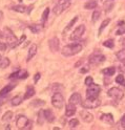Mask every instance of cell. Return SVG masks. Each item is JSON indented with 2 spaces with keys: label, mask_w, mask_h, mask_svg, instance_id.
<instances>
[{
  "label": "cell",
  "mask_w": 125,
  "mask_h": 130,
  "mask_svg": "<svg viewBox=\"0 0 125 130\" xmlns=\"http://www.w3.org/2000/svg\"><path fill=\"white\" fill-rule=\"evenodd\" d=\"M83 50V46L80 43H72L67 44L62 48V55L64 57H72L74 55H76L80 53Z\"/></svg>",
  "instance_id": "6da1fadb"
},
{
  "label": "cell",
  "mask_w": 125,
  "mask_h": 130,
  "mask_svg": "<svg viewBox=\"0 0 125 130\" xmlns=\"http://www.w3.org/2000/svg\"><path fill=\"white\" fill-rule=\"evenodd\" d=\"M3 35H4V39L7 41V43H9V45L11 46V47H16L18 45V40H17V38H16V36H15V34L12 31V29H10L9 27H4V29H3Z\"/></svg>",
  "instance_id": "7a4b0ae2"
},
{
  "label": "cell",
  "mask_w": 125,
  "mask_h": 130,
  "mask_svg": "<svg viewBox=\"0 0 125 130\" xmlns=\"http://www.w3.org/2000/svg\"><path fill=\"white\" fill-rule=\"evenodd\" d=\"M71 0H58V2L54 6L53 12L55 15H60L62 12H64L66 9H68L71 5Z\"/></svg>",
  "instance_id": "3957f363"
},
{
  "label": "cell",
  "mask_w": 125,
  "mask_h": 130,
  "mask_svg": "<svg viewBox=\"0 0 125 130\" xmlns=\"http://www.w3.org/2000/svg\"><path fill=\"white\" fill-rule=\"evenodd\" d=\"M16 126H17L18 129L22 130V129H27L32 127V123L31 121L25 117V116H18L17 119H16Z\"/></svg>",
  "instance_id": "277c9868"
},
{
  "label": "cell",
  "mask_w": 125,
  "mask_h": 130,
  "mask_svg": "<svg viewBox=\"0 0 125 130\" xmlns=\"http://www.w3.org/2000/svg\"><path fill=\"white\" fill-rule=\"evenodd\" d=\"M107 94L109 98H112L113 100L115 101H121L124 96V91L122 90L121 88H118V87H112L109 90L107 91Z\"/></svg>",
  "instance_id": "5b68a950"
},
{
  "label": "cell",
  "mask_w": 125,
  "mask_h": 130,
  "mask_svg": "<svg viewBox=\"0 0 125 130\" xmlns=\"http://www.w3.org/2000/svg\"><path fill=\"white\" fill-rule=\"evenodd\" d=\"M101 89H100V86L97 84H91L88 86V88L86 89V98L88 99H97Z\"/></svg>",
  "instance_id": "8992f818"
},
{
  "label": "cell",
  "mask_w": 125,
  "mask_h": 130,
  "mask_svg": "<svg viewBox=\"0 0 125 130\" xmlns=\"http://www.w3.org/2000/svg\"><path fill=\"white\" fill-rule=\"evenodd\" d=\"M52 104L57 109H61L64 105V98L60 92H55L52 98Z\"/></svg>",
  "instance_id": "52a82bcc"
},
{
  "label": "cell",
  "mask_w": 125,
  "mask_h": 130,
  "mask_svg": "<svg viewBox=\"0 0 125 130\" xmlns=\"http://www.w3.org/2000/svg\"><path fill=\"white\" fill-rule=\"evenodd\" d=\"M81 105H82L83 108L94 109V108H97L100 105V100L98 99V98L97 99H88V98H86V100L81 102Z\"/></svg>",
  "instance_id": "ba28073f"
},
{
  "label": "cell",
  "mask_w": 125,
  "mask_h": 130,
  "mask_svg": "<svg viewBox=\"0 0 125 130\" xmlns=\"http://www.w3.org/2000/svg\"><path fill=\"white\" fill-rule=\"evenodd\" d=\"M84 31H85V26L83 25V24L77 26L76 28H75V30L71 34V36H70L71 41H77V40H79L82 37V35L84 34Z\"/></svg>",
  "instance_id": "9c48e42d"
},
{
  "label": "cell",
  "mask_w": 125,
  "mask_h": 130,
  "mask_svg": "<svg viewBox=\"0 0 125 130\" xmlns=\"http://www.w3.org/2000/svg\"><path fill=\"white\" fill-rule=\"evenodd\" d=\"M104 61H105V56L101 54H93L88 58V63L90 65H97L100 63H103Z\"/></svg>",
  "instance_id": "30bf717a"
},
{
  "label": "cell",
  "mask_w": 125,
  "mask_h": 130,
  "mask_svg": "<svg viewBox=\"0 0 125 130\" xmlns=\"http://www.w3.org/2000/svg\"><path fill=\"white\" fill-rule=\"evenodd\" d=\"M29 77V72L26 70H18L14 72V74H12L10 76V79H17V80H23V79H26Z\"/></svg>",
  "instance_id": "8fae6325"
},
{
  "label": "cell",
  "mask_w": 125,
  "mask_h": 130,
  "mask_svg": "<svg viewBox=\"0 0 125 130\" xmlns=\"http://www.w3.org/2000/svg\"><path fill=\"white\" fill-rule=\"evenodd\" d=\"M59 45H60V42H59V39H58L57 37H54L52 38L51 40L48 41V46H49V50H51L52 52H57L58 50H59Z\"/></svg>",
  "instance_id": "7c38bea8"
},
{
  "label": "cell",
  "mask_w": 125,
  "mask_h": 130,
  "mask_svg": "<svg viewBox=\"0 0 125 130\" xmlns=\"http://www.w3.org/2000/svg\"><path fill=\"white\" fill-rule=\"evenodd\" d=\"M79 115H80V118L83 120V122H85V123H90V122H93V120H94V116L86 110L80 111Z\"/></svg>",
  "instance_id": "4fadbf2b"
},
{
  "label": "cell",
  "mask_w": 125,
  "mask_h": 130,
  "mask_svg": "<svg viewBox=\"0 0 125 130\" xmlns=\"http://www.w3.org/2000/svg\"><path fill=\"white\" fill-rule=\"evenodd\" d=\"M76 105H73L71 103H68L66 105L65 108V117H73L75 113H76Z\"/></svg>",
  "instance_id": "5bb4252c"
},
{
  "label": "cell",
  "mask_w": 125,
  "mask_h": 130,
  "mask_svg": "<svg viewBox=\"0 0 125 130\" xmlns=\"http://www.w3.org/2000/svg\"><path fill=\"white\" fill-rule=\"evenodd\" d=\"M82 102V99H81V94L78 93V92H75L73 93L71 96H70V103L73 104V105H78Z\"/></svg>",
  "instance_id": "9a60e30c"
},
{
  "label": "cell",
  "mask_w": 125,
  "mask_h": 130,
  "mask_svg": "<svg viewBox=\"0 0 125 130\" xmlns=\"http://www.w3.org/2000/svg\"><path fill=\"white\" fill-rule=\"evenodd\" d=\"M100 120L106 124H113L114 123V118L110 113H103V115L100 117Z\"/></svg>",
  "instance_id": "2e32d148"
},
{
  "label": "cell",
  "mask_w": 125,
  "mask_h": 130,
  "mask_svg": "<svg viewBox=\"0 0 125 130\" xmlns=\"http://www.w3.org/2000/svg\"><path fill=\"white\" fill-rule=\"evenodd\" d=\"M43 112H44L45 120L47 122H49V123H54V121H55V115H54V112L51 109H46Z\"/></svg>",
  "instance_id": "e0dca14e"
},
{
  "label": "cell",
  "mask_w": 125,
  "mask_h": 130,
  "mask_svg": "<svg viewBox=\"0 0 125 130\" xmlns=\"http://www.w3.org/2000/svg\"><path fill=\"white\" fill-rule=\"evenodd\" d=\"M37 54V45L36 44H33L31 45L30 50H29V54H27V61H31Z\"/></svg>",
  "instance_id": "ac0fdd59"
},
{
  "label": "cell",
  "mask_w": 125,
  "mask_h": 130,
  "mask_svg": "<svg viewBox=\"0 0 125 130\" xmlns=\"http://www.w3.org/2000/svg\"><path fill=\"white\" fill-rule=\"evenodd\" d=\"M35 93H36V91H35L34 87L29 86V87H27V89H26L25 94H24V96H23V98H24V100H27V99H30V98L34 96V95H35Z\"/></svg>",
  "instance_id": "d6986e66"
},
{
  "label": "cell",
  "mask_w": 125,
  "mask_h": 130,
  "mask_svg": "<svg viewBox=\"0 0 125 130\" xmlns=\"http://www.w3.org/2000/svg\"><path fill=\"white\" fill-rule=\"evenodd\" d=\"M13 87H14V85H6V86H4V87L1 89V90H0V98L6 95L10 91H12Z\"/></svg>",
  "instance_id": "ffe728a7"
},
{
  "label": "cell",
  "mask_w": 125,
  "mask_h": 130,
  "mask_svg": "<svg viewBox=\"0 0 125 130\" xmlns=\"http://www.w3.org/2000/svg\"><path fill=\"white\" fill-rule=\"evenodd\" d=\"M23 99H24V98H22L20 94H18V95H16V96L13 98L12 101H11V103H12L13 106H18V105L21 104V102L23 101Z\"/></svg>",
  "instance_id": "44dd1931"
},
{
  "label": "cell",
  "mask_w": 125,
  "mask_h": 130,
  "mask_svg": "<svg viewBox=\"0 0 125 130\" xmlns=\"http://www.w3.org/2000/svg\"><path fill=\"white\" fill-rule=\"evenodd\" d=\"M102 72L105 75V76H107V77H110V76H113L115 72H116V67H114V66H110V67H107V68H104L103 70H102Z\"/></svg>",
  "instance_id": "7402d4cb"
},
{
  "label": "cell",
  "mask_w": 125,
  "mask_h": 130,
  "mask_svg": "<svg viewBox=\"0 0 125 130\" xmlns=\"http://www.w3.org/2000/svg\"><path fill=\"white\" fill-rule=\"evenodd\" d=\"M97 6H98V4H97V1H95V0H91V1H88L84 4V7L86 10H94Z\"/></svg>",
  "instance_id": "603a6c76"
},
{
  "label": "cell",
  "mask_w": 125,
  "mask_h": 130,
  "mask_svg": "<svg viewBox=\"0 0 125 130\" xmlns=\"http://www.w3.org/2000/svg\"><path fill=\"white\" fill-rule=\"evenodd\" d=\"M109 22H110V19L109 18H107V19H105L104 21H102V23H101V25H100V27H99V31H98V35H101L102 34V31H103V29L109 24Z\"/></svg>",
  "instance_id": "cb8c5ba5"
},
{
  "label": "cell",
  "mask_w": 125,
  "mask_h": 130,
  "mask_svg": "<svg viewBox=\"0 0 125 130\" xmlns=\"http://www.w3.org/2000/svg\"><path fill=\"white\" fill-rule=\"evenodd\" d=\"M117 58L122 64H125V50H121L117 53Z\"/></svg>",
  "instance_id": "d4e9b609"
},
{
  "label": "cell",
  "mask_w": 125,
  "mask_h": 130,
  "mask_svg": "<svg viewBox=\"0 0 125 130\" xmlns=\"http://www.w3.org/2000/svg\"><path fill=\"white\" fill-rule=\"evenodd\" d=\"M13 9V11H15V12H17V13H25L26 12V7L24 6V5H22V4H18V5H15V6H13L12 7Z\"/></svg>",
  "instance_id": "484cf974"
},
{
  "label": "cell",
  "mask_w": 125,
  "mask_h": 130,
  "mask_svg": "<svg viewBox=\"0 0 125 130\" xmlns=\"http://www.w3.org/2000/svg\"><path fill=\"white\" fill-rule=\"evenodd\" d=\"M10 63H11V61L9 58H3L2 57V58L0 59V68H6L10 65Z\"/></svg>",
  "instance_id": "4316f807"
},
{
  "label": "cell",
  "mask_w": 125,
  "mask_h": 130,
  "mask_svg": "<svg viewBox=\"0 0 125 130\" xmlns=\"http://www.w3.org/2000/svg\"><path fill=\"white\" fill-rule=\"evenodd\" d=\"M30 29L32 32L38 34V32H40L41 29H42V25H40V24H33V25H30Z\"/></svg>",
  "instance_id": "83f0119b"
},
{
  "label": "cell",
  "mask_w": 125,
  "mask_h": 130,
  "mask_svg": "<svg viewBox=\"0 0 125 130\" xmlns=\"http://www.w3.org/2000/svg\"><path fill=\"white\" fill-rule=\"evenodd\" d=\"M13 116L14 115H13L12 111H6L3 115V117H2V121L5 122V123H6V122H11V120L13 119Z\"/></svg>",
  "instance_id": "f1b7e54d"
},
{
  "label": "cell",
  "mask_w": 125,
  "mask_h": 130,
  "mask_svg": "<svg viewBox=\"0 0 125 130\" xmlns=\"http://www.w3.org/2000/svg\"><path fill=\"white\" fill-rule=\"evenodd\" d=\"M77 20H78V17H77V16H76V17H74V18H73V19H72V20L70 21V23L67 24V25L65 26V28H64V32L68 31V30H70V29H71V28H72V27L74 26V24L77 22Z\"/></svg>",
  "instance_id": "f546056e"
},
{
  "label": "cell",
  "mask_w": 125,
  "mask_h": 130,
  "mask_svg": "<svg viewBox=\"0 0 125 130\" xmlns=\"http://www.w3.org/2000/svg\"><path fill=\"white\" fill-rule=\"evenodd\" d=\"M45 104V102L43 101V100H34L32 103H31V105L32 106H34V107H40V106H43V105Z\"/></svg>",
  "instance_id": "4dcf8cb0"
},
{
  "label": "cell",
  "mask_w": 125,
  "mask_h": 130,
  "mask_svg": "<svg viewBox=\"0 0 125 130\" xmlns=\"http://www.w3.org/2000/svg\"><path fill=\"white\" fill-rule=\"evenodd\" d=\"M103 46H105V47H107V48H114V46H115L114 40H113V39L106 40V41L103 42Z\"/></svg>",
  "instance_id": "1f68e13d"
},
{
  "label": "cell",
  "mask_w": 125,
  "mask_h": 130,
  "mask_svg": "<svg viewBox=\"0 0 125 130\" xmlns=\"http://www.w3.org/2000/svg\"><path fill=\"white\" fill-rule=\"evenodd\" d=\"M116 82L118 83V84H120V85H122V86H125V78H124V76H123V75L117 76Z\"/></svg>",
  "instance_id": "d6a6232c"
},
{
  "label": "cell",
  "mask_w": 125,
  "mask_h": 130,
  "mask_svg": "<svg viewBox=\"0 0 125 130\" xmlns=\"http://www.w3.org/2000/svg\"><path fill=\"white\" fill-rule=\"evenodd\" d=\"M44 119H45L44 112H43V111H39V112H38V124H39V125H42Z\"/></svg>",
  "instance_id": "836d02e7"
},
{
  "label": "cell",
  "mask_w": 125,
  "mask_h": 130,
  "mask_svg": "<svg viewBox=\"0 0 125 130\" xmlns=\"http://www.w3.org/2000/svg\"><path fill=\"white\" fill-rule=\"evenodd\" d=\"M48 14H49V9H48V7H46V9L44 10V12H43V14H42V23H43V24H44L45 21L47 20Z\"/></svg>",
  "instance_id": "e575fe53"
},
{
  "label": "cell",
  "mask_w": 125,
  "mask_h": 130,
  "mask_svg": "<svg viewBox=\"0 0 125 130\" xmlns=\"http://www.w3.org/2000/svg\"><path fill=\"white\" fill-rule=\"evenodd\" d=\"M68 124H70V127L71 128H75V127H77L79 125V121L77 119H72L70 122H68Z\"/></svg>",
  "instance_id": "d590c367"
},
{
  "label": "cell",
  "mask_w": 125,
  "mask_h": 130,
  "mask_svg": "<svg viewBox=\"0 0 125 130\" xmlns=\"http://www.w3.org/2000/svg\"><path fill=\"white\" fill-rule=\"evenodd\" d=\"M100 16H101V13H100L99 11H95V12L93 13V16H91V19H93L94 22H96V21L100 18Z\"/></svg>",
  "instance_id": "8d00e7d4"
},
{
  "label": "cell",
  "mask_w": 125,
  "mask_h": 130,
  "mask_svg": "<svg viewBox=\"0 0 125 130\" xmlns=\"http://www.w3.org/2000/svg\"><path fill=\"white\" fill-rule=\"evenodd\" d=\"M93 83H94V79L91 78V77H87L85 79V85L86 86H89V85H91Z\"/></svg>",
  "instance_id": "74e56055"
},
{
  "label": "cell",
  "mask_w": 125,
  "mask_h": 130,
  "mask_svg": "<svg viewBox=\"0 0 125 130\" xmlns=\"http://www.w3.org/2000/svg\"><path fill=\"white\" fill-rule=\"evenodd\" d=\"M5 50H6V44L0 41V52H3V51H5Z\"/></svg>",
  "instance_id": "f35d334b"
},
{
  "label": "cell",
  "mask_w": 125,
  "mask_h": 130,
  "mask_svg": "<svg viewBox=\"0 0 125 130\" xmlns=\"http://www.w3.org/2000/svg\"><path fill=\"white\" fill-rule=\"evenodd\" d=\"M40 77H41V75L39 74V72L35 75V77H34V82H35V83H38V81L40 80Z\"/></svg>",
  "instance_id": "ab89813d"
},
{
  "label": "cell",
  "mask_w": 125,
  "mask_h": 130,
  "mask_svg": "<svg viewBox=\"0 0 125 130\" xmlns=\"http://www.w3.org/2000/svg\"><path fill=\"white\" fill-rule=\"evenodd\" d=\"M25 38H26V36H25V35H22V36L20 37V39L18 40V45H19V44H21V43L24 41V40H25Z\"/></svg>",
  "instance_id": "60d3db41"
},
{
  "label": "cell",
  "mask_w": 125,
  "mask_h": 130,
  "mask_svg": "<svg viewBox=\"0 0 125 130\" xmlns=\"http://www.w3.org/2000/svg\"><path fill=\"white\" fill-rule=\"evenodd\" d=\"M120 123H121V126L123 127V128H125V115L121 118V121H120Z\"/></svg>",
  "instance_id": "b9f144b4"
},
{
  "label": "cell",
  "mask_w": 125,
  "mask_h": 130,
  "mask_svg": "<svg viewBox=\"0 0 125 130\" xmlns=\"http://www.w3.org/2000/svg\"><path fill=\"white\" fill-rule=\"evenodd\" d=\"M124 32H125V28H120L119 30L116 31V35H122V34H124Z\"/></svg>",
  "instance_id": "7bdbcfd3"
},
{
  "label": "cell",
  "mask_w": 125,
  "mask_h": 130,
  "mask_svg": "<svg viewBox=\"0 0 125 130\" xmlns=\"http://www.w3.org/2000/svg\"><path fill=\"white\" fill-rule=\"evenodd\" d=\"M87 71H88V68H87V67H83V68H81V70H80L81 74H85V72H87Z\"/></svg>",
  "instance_id": "ee69618b"
},
{
  "label": "cell",
  "mask_w": 125,
  "mask_h": 130,
  "mask_svg": "<svg viewBox=\"0 0 125 130\" xmlns=\"http://www.w3.org/2000/svg\"><path fill=\"white\" fill-rule=\"evenodd\" d=\"M119 69H120L122 72H125V64H122L121 66L119 67Z\"/></svg>",
  "instance_id": "f6af8a7d"
},
{
  "label": "cell",
  "mask_w": 125,
  "mask_h": 130,
  "mask_svg": "<svg viewBox=\"0 0 125 130\" xmlns=\"http://www.w3.org/2000/svg\"><path fill=\"white\" fill-rule=\"evenodd\" d=\"M104 80H105V81H104V83H105V85H107V84H109V83H110V81H109V79H107V78H105Z\"/></svg>",
  "instance_id": "bcb514c9"
},
{
  "label": "cell",
  "mask_w": 125,
  "mask_h": 130,
  "mask_svg": "<svg viewBox=\"0 0 125 130\" xmlns=\"http://www.w3.org/2000/svg\"><path fill=\"white\" fill-rule=\"evenodd\" d=\"M2 19H3V13H2L1 10H0V22L2 21Z\"/></svg>",
  "instance_id": "7dc6e473"
},
{
  "label": "cell",
  "mask_w": 125,
  "mask_h": 130,
  "mask_svg": "<svg viewBox=\"0 0 125 130\" xmlns=\"http://www.w3.org/2000/svg\"><path fill=\"white\" fill-rule=\"evenodd\" d=\"M3 37H4V35H3V31L0 30V38H3Z\"/></svg>",
  "instance_id": "c3c4849f"
},
{
  "label": "cell",
  "mask_w": 125,
  "mask_h": 130,
  "mask_svg": "<svg viewBox=\"0 0 125 130\" xmlns=\"http://www.w3.org/2000/svg\"><path fill=\"white\" fill-rule=\"evenodd\" d=\"M1 58H2V57H1V55H0V59H1Z\"/></svg>",
  "instance_id": "681fc988"
}]
</instances>
